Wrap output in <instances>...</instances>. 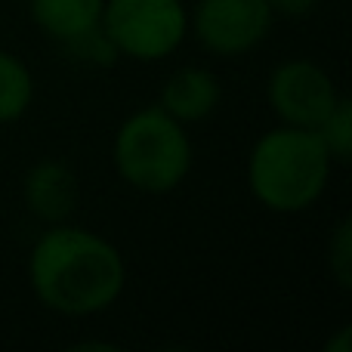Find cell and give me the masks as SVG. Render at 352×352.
<instances>
[{"label":"cell","mask_w":352,"mask_h":352,"mask_svg":"<svg viewBox=\"0 0 352 352\" xmlns=\"http://www.w3.org/2000/svg\"><path fill=\"white\" fill-rule=\"evenodd\" d=\"M25 275L37 303L62 318L102 316L127 291V260L118 244L72 219L34 238Z\"/></svg>","instance_id":"cell-1"},{"label":"cell","mask_w":352,"mask_h":352,"mask_svg":"<svg viewBox=\"0 0 352 352\" xmlns=\"http://www.w3.org/2000/svg\"><path fill=\"white\" fill-rule=\"evenodd\" d=\"M334 167L316 130L275 124L250 146L244 179L263 210L297 217L322 201Z\"/></svg>","instance_id":"cell-2"},{"label":"cell","mask_w":352,"mask_h":352,"mask_svg":"<svg viewBox=\"0 0 352 352\" xmlns=\"http://www.w3.org/2000/svg\"><path fill=\"white\" fill-rule=\"evenodd\" d=\"M195 146L188 127L158 102L130 111L111 136V167L140 195H170L188 179Z\"/></svg>","instance_id":"cell-3"},{"label":"cell","mask_w":352,"mask_h":352,"mask_svg":"<svg viewBox=\"0 0 352 352\" xmlns=\"http://www.w3.org/2000/svg\"><path fill=\"white\" fill-rule=\"evenodd\" d=\"M99 28L121 59L164 62L188 41L186 0H105Z\"/></svg>","instance_id":"cell-4"},{"label":"cell","mask_w":352,"mask_h":352,"mask_svg":"<svg viewBox=\"0 0 352 352\" xmlns=\"http://www.w3.org/2000/svg\"><path fill=\"white\" fill-rule=\"evenodd\" d=\"M275 19L269 0H195L188 6V37L217 59H241L263 47Z\"/></svg>","instance_id":"cell-5"},{"label":"cell","mask_w":352,"mask_h":352,"mask_svg":"<svg viewBox=\"0 0 352 352\" xmlns=\"http://www.w3.org/2000/svg\"><path fill=\"white\" fill-rule=\"evenodd\" d=\"M343 90L324 65L306 56L278 62L266 78V105L278 124L316 130L340 102Z\"/></svg>","instance_id":"cell-6"},{"label":"cell","mask_w":352,"mask_h":352,"mask_svg":"<svg viewBox=\"0 0 352 352\" xmlns=\"http://www.w3.org/2000/svg\"><path fill=\"white\" fill-rule=\"evenodd\" d=\"M22 204L37 223H68L80 204V179L62 158H41L22 176Z\"/></svg>","instance_id":"cell-7"},{"label":"cell","mask_w":352,"mask_h":352,"mask_svg":"<svg viewBox=\"0 0 352 352\" xmlns=\"http://www.w3.org/2000/svg\"><path fill=\"white\" fill-rule=\"evenodd\" d=\"M219 102H223V84H219L217 72H210L204 65L176 68V72L167 74L158 93V105L186 127L213 118Z\"/></svg>","instance_id":"cell-8"},{"label":"cell","mask_w":352,"mask_h":352,"mask_svg":"<svg viewBox=\"0 0 352 352\" xmlns=\"http://www.w3.org/2000/svg\"><path fill=\"white\" fill-rule=\"evenodd\" d=\"M102 3L105 0H28V16L43 37L62 47L99 28Z\"/></svg>","instance_id":"cell-9"},{"label":"cell","mask_w":352,"mask_h":352,"mask_svg":"<svg viewBox=\"0 0 352 352\" xmlns=\"http://www.w3.org/2000/svg\"><path fill=\"white\" fill-rule=\"evenodd\" d=\"M34 72L19 53L0 47V127L22 121L34 105Z\"/></svg>","instance_id":"cell-10"},{"label":"cell","mask_w":352,"mask_h":352,"mask_svg":"<svg viewBox=\"0 0 352 352\" xmlns=\"http://www.w3.org/2000/svg\"><path fill=\"white\" fill-rule=\"evenodd\" d=\"M318 140L324 142L334 164H349L352 158V102L349 96H340V102L328 111L322 124L316 127Z\"/></svg>","instance_id":"cell-11"},{"label":"cell","mask_w":352,"mask_h":352,"mask_svg":"<svg viewBox=\"0 0 352 352\" xmlns=\"http://www.w3.org/2000/svg\"><path fill=\"white\" fill-rule=\"evenodd\" d=\"M62 50H65V56L72 62L87 65V68H109V65H115V62L121 59L118 50L111 47V41L105 37L102 28H93V31H87V34L74 37V41L62 43Z\"/></svg>","instance_id":"cell-12"},{"label":"cell","mask_w":352,"mask_h":352,"mask_svg":"<svg viewBox=\"0 0 352 352\" xmlns=\"http://www.w3.org/2000/svg\"><path fill=\"white\" fill-rule=\"evenodd\" d=\"M328 272L340 291L352 287V219L340 217L328 238Z\"/></svg>","instance_id":"cell-13"},{"label":"cell","mask_w":352,"mask_h":352,"mask_svg":"<svg viewBox=\"0 0 352 352\" xmlns=\"http://www.w3.org/2000/svg\"><path fill=\"white\" fill-rule=\"evenodd\" d=\"M275 10V16H309L318 6V0H269Z\"/></svg>","instance_id":"cell-14"}]
</instances>
